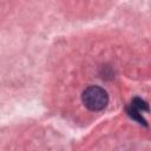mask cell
<instances>
[{"mask_svg": "<svg viewBox=\"0 0 151 151\" xmlns=\"http://www.w3.org/2000/svg\"><path fill=\"white\" fill-rule=\"evenodd\" d=\"M84 105L91 111H100L106 107L109 103L107 92L99 86H88L81 96Z\"/></svg>", "mask_w": 151, "mask_h": 151, "instance_id": "cell-1", "label": "cell"}, {"mask_svg": "<svg viewBox=\"0 0 151 151\" xmlns=\"http://www.w3.org/2000/svg\"><path fill=\"white\" fill-rule=\"evenodd\" d=\"M144 110H145V111L149 110L147 105H146L140 98H134V99L131 101V104H130V106H129V109H127V113H129V116H130L132 119L137 120V122L140 123V124L146 125L145 119L142 117V112H143Z\"/></svg>", "mask_w": 151, "mask_h": 151, "instance_id": "cell-2", "label": "cell"}]
</instances>
